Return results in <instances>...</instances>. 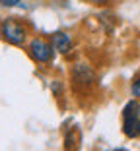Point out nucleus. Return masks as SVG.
<instances>
[{
  "label": "nucleus",
  "instance_id": "f257e3e1",
  "mask_svg": "<svg viewBox=\"0 0 140 151\" xmlns=\"http://www.w3.org/2000/svg\"><path fill=\"white\" fill-rule=\"evenodd\" d=\"M123 132L131 139L140 136V105L136 99L128 101L123 109Z\"/></svg>",
  "mask_w": 140,
  "mask_h": 151
},
{
  "label": "nucleus",
  "instance_id": "f03ea898",
  "mask_svg": "<svg viewBox=\"0 0 140 151\" xmlns=\"http://www.w3.org/2000/svg\"><path fill=\"white\" fill-rule=\"evenodd\" d=\"M2 37L14 47H22L27 39V29L16 18H6L2 22Z\"/></svg>",
  "mask_w": 140,
  "mask_h": 151
},
{
  "label": "nucleus",
  "instance_id": "7ed1b4c3",
  "mask_svg": "<svg viewBox=\"0 0 140 151\" xmlns=\"http://www.w3.org/2000/svg\"><path fill=\"white\" fill-rule=\"evenodd\" d=\"M54 47L49 43V41L41 39V37H37V39H33L31 43H29V56L35 60L37 64H49L51 60H53L54 56Z\"/></svg>",
  "mask_w": 140,
  "mask_h": 151
},
{
  "label": "nucleus",
  "instance_id": "20e7f679",
  "mask_svg": "<svg viewBox=\"0 0 140 151\" xmlns=\"http://www.w3.org/2000/svg\"><path fill=\"white\" fill-rule=\"evenodd\" d=\"M72 80L78 85H90L95 80V72L91 70L88 64H76L72 68Z\"/></svg>",
  "mask_w": 140,
  "mask_h": 151
},
{
  "label": "nucleus",
  "instance_id": "39448f33",
  "mask_svg": "<svg viewBox=\"0 0 140 151\" xmlns=\"http://www.w3.org/2000/svg\"><path fill=\"white\" fill-rule=\"evenodd\" d=\"M53 47H54L57 52L68 54L70 50H72V39H70V35H66L64 31H57L53 35Z\"/></svg>",
  "mask_w": 140,
  "mask_h": 151
},
{
  "label": "nucleus",
  "instance_id": "423d86ee",
  "mask_svg": "<svg viewBox=\"0 0 140 151\" xmlns=\"http://www.w3.org/2000/svg\"><path fill=\"white\" fill-rule=\"evenodd\" d=\"M131 93H132V97H134V99H140V76L136 78L134 81H132V85H131Z\"/></svg>",
  "mask_w": 140,
  "mask_h": 151
},
{
  "label": "nucleus",
  "instance_id": "0eeeda50",
  "mask_svg": "<svg viewBox=\"0 0 140 151\" xmlns=\"http://www.w3.org/2000/svg\"><path fill=\"white\" fill-rule=\"evenodd\" d=\"M0 4L6 8H16V6H23L22 0H0Z\"/></svg>",
  "mask_w": 140,
  "mask_h": 151
},
{
  "label": "nucleus",
  "instance_id": "6e6552de",
  "mask_svg": "<svg viewBox=\"0 0 140 151\" xmlns=\"http://www.w3.org/2000/svg\"><path fill=\"white\" fill-rule=\"evenodd\" d=\"M0 37H2V25H0Z\"/></svg>",
  "mask_w": 140,
  "mask_h": 151
}]
</instances>
